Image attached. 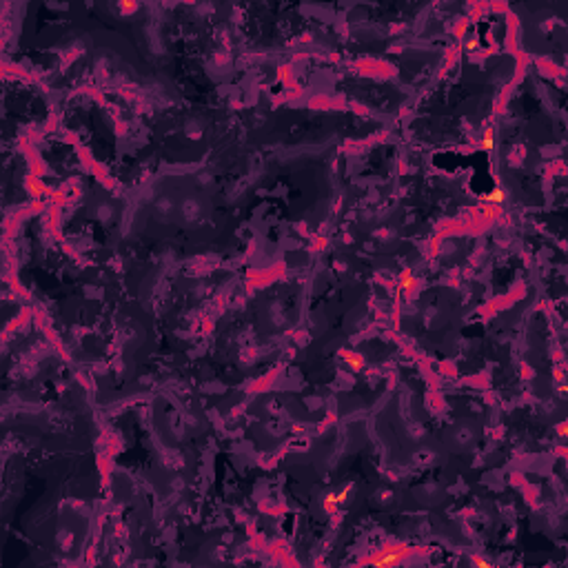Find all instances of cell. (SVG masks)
<instances>
[{
    "label": "cell",
    "instance_id": "cell-1",
    "mask_svg": "<svg viewBox=\"0 0 568 568\" xmlns=\"http://www.w3.org/2000/svg\"><path fill=\"white\" fill-rule=\"evenodd\" d=\"M408 555V546L406 544H397V546H391V548H384L380 551L375 557H371L369 564L373 566H395L399 562H404V557Z\"/></svg>",
    "mask_w": 568,
    "mask_h": 568
},
{
    "label": "cell",
    "instance_id": "cell-2",
    "mask_svg": "<svg viewBox=\"0 0 568 568\" xmlns=\"http://www.w3.org/2000/svg\"><path fill=\"white\" fill-rule=\"evenodd\" d=\"M351 490H353V484H344L342 488L326 493L324 497H322V508H324V513H329V515L338 513L340 508H342L344 504L349 502V495H351Z\"/></svg>",
    "mask_w": 568,
    "mask_h": 568
},
{
    "label": "cell",
    "instance_id": "cell-3",
    "mask_svg": "<svg viewBox=\"0 0 568 568\" xmlns=\"http://www.w3.org/2000/svg\"><path fill=\"white\" fill-rule=\"evenodd\" d=\"M340 360H342V364L347 366L351 373H362V371L366 369V357L362 355V353H353V351H342V355H340Z\"/></svg>",
    "mask_w": 568,
    "mask_h": 568
},
{
    "label": "cell",
    "instance_id": "cell-4",
    "mask_svg": "<svg viewBox=\"0 0 568 568\" xmlns=\"http://www.w3.org/2000/svg\"><path fill=\"white\" fill-rule=\"evenodd\" d=\"M481 202H490V204H495V207H502L504 202H506V191H504L502 187H495L490 193H486V195H481Z\"/></svg>",
    "mask_w": 568,
    "mask_h": 568
},
{
    "label": "cell",
    "instance_id": "cell-5",
    "mask_svg": "<svg viewBox=\"0 0 568 568\" xmlns=\"http://www.w3.org/2000/svg\"><path fill=\"white\" fill-rule=\"evenodd\" d=\"M413 284H415V275H413V271L404 269L402 273H399V278H397V291H399V293H406V291L413 289Z\"/></svg>",
    "mask_w": 568,
    "mask_h": 568
},
{
    "label": "cell",
    "instance_id": "cell-6",
    "mask_svg": "<svg viewBox=\"0 0 568 568\" xmlns=\"http://www.w3.org/2000/svg\"><path fill=\"white\" fill-rule=\"evenodd\" d=\"M480 209H481V216H484L486 220H495V218L499 216V211H502V207H495V204H490V202H481V200H480Z\"/></svg>",
    "mask_w": 568,
    "mask_h": 568
},
{
    "label": "cell",
    "instance_id": "cell-7",
    "mask_svg": "<svg viewBox=\"0 0 568 568\" xmlns=\"http://www.w3.org/2000/svg\"><path fill=\"white\" fill-rule=\"evenodd\" d=\"M481 149H484L486 153H490L495 149V131L490 129V127H486L484 129V138H481Z\"/></svg>",
    "mask_w": 568,
    "mask_h": 568
},
{
    "label": "cell",
    "instance_id": "cell-8",
    "mask_svg": "<svg viewBox=\"0 0 568 568\" xmlns=\"http://www.w3.org/2000/svg\"><path fill=\"white\" fill-rule=\"evenodd\" d=\"M138 9H140V2H129V0H125V2L118 4V11H120L125 18H127V16H133Z\"/></svg>",
    "mask_w": 568,
    "mask_h": 568
},
{
    "label": "cell",
    "instance_id": "cell-9",
    "mask_svg": "<svg viewBox=\"0 0 568 568\" xmlns=\"http://www.w3.org/2000/svg\"><path fill=\"white\" fill-rule=\"evenodd\" d=\"M27 189H29L34 195H40V193H44V191H47V187H44L40 180H34V178L27 180Z\"/></svg>",
    "mask_w": 568,
    "mask_h": 568
},
{
    "label": "cell",
    "instance_id": "cell-10",
    "mask_svg": "<svg viewBox=\"0 0 568 568\" xmlns=\"http://www.w3.org/2000/svg\"><path fill=\"white\" fill-rule=\"evenodd\" d=\"M473 564H475V566H486V568L490 566L488 562H486V560H480V557H473Z\"/></svg>",
    "mask_w": 568,
    "mask_h": 568
}]
</instances>
